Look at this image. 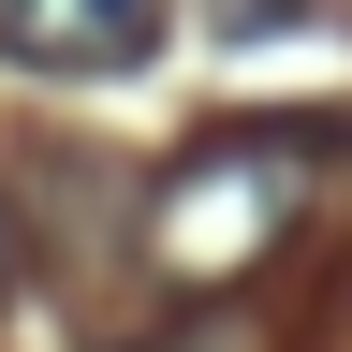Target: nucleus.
Returning <instances> with one entry per match:
<instances>
[{
  "label": "nucleus",
  "mask_w": 352,
  "mask_h": 352,
  "mask_svg": "<svg viewBox=\"0 0 352 352\" xmlns=\"http://www.w3.org/2000/svg\"><path fill=\"white\" fill-rule=\"evenodd\" d=\"M323 0H206V30H235V44H264V30H308Z\"/></svg>",
  "instance_id": "20e7f679"
},
{
  "label": "nucleus",
  "mask_w": 352,
  "mask_h": 352,
  "mask_svg": "<svg viewBox=\"0 0 352 352\" xmlns=\"http://www.w3.org/2000/svg\"><path fill=\"white\" fill-rule=\"evenodd\" d=\"M0 59H15V74H59V88L147 74L162 59V0H0Z\"/></svg>",
  "instance_id": "f03ea898"
},
{
  "label": "nucleus",
  "mask_w": 352,
  "mask_h": 352,
  "mask_svg": "<svg viewBox=\"0 0 352 352\" xmlns=\"http://www.w3.org/2000/svg\"><path fill=\"white\" fill-rule=\"evenodd\" d=\"M308 147H323V118H264V132H206V147H176V176L147 191V264H162L176 294L235 279V264L294 220Z\"/></svg>",
  "instance_id": "f257e3e1"
},
{
  "label": "nucleus",
  "mask_w": 352,
  "mask_h": 352,
  "mask_svg": "<svg viewBox=\"0 0 352 352\" xmlns=\"http://www.w3.org/2000/svg\"><path fill=\"white\" fill-rule=\"evenodd\" d=\"M0 279H15V220H0Z\"/></svg>",
  "instance_id": "39448f33"
},
{
  "label": "nucleus",
  "mask_w": 352,
  "mask_h": 352,
  "mask_svg": "<svg viewBox=\"0 0 352 352\" xmlns=\"http://www.w3.org/2000/svg\"><path fill=\"white\" fill-rule=\"evenodd\" d=\"M132 352H264V323L250 308H176V323H147Z\"/></svg>",
  "instance_id": "7ed1b4c3"
}]
</instances>
